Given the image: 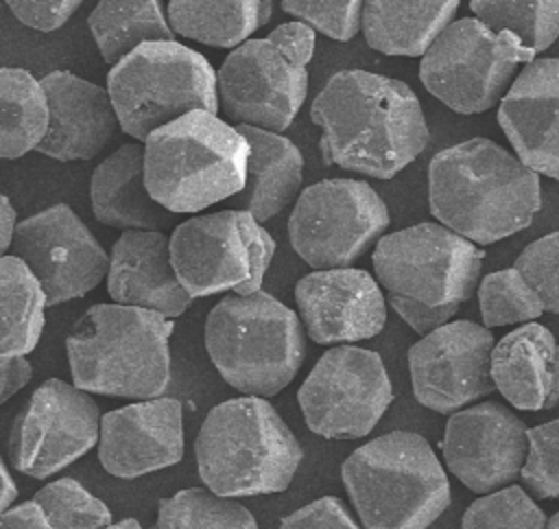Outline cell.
<instances>
[{"instance_id": "6da1fadb", "label": "cell", "mask_w": 559, "mask_h": 529, "mask_svg": "<svg viewBox=\"0 0 559 529\" xmlns=\"http://www.w3.org/2000/svg\"><path fill=\"white\" fill-rule=\"evenodd\" d=\"M328 166L391 179L415 162L430 140L417 94L400 79L349 68L334 72L310 103Z\"/></svg>"}, {"instance_id": "7a4b0ae2", "label": "cell", "mask_w": 559, "mask_h": 529, "mask_svg": "<svg viewBox=\"0 0 559 529\" xmlns=\"http://www.w3.org/2000/svg\"><path fill=\"white\" fill-rule=\"evenodd\" d=\"M428 208L437 223L476 245L526 230L542 208L539 173L489 138H469L432 155Z\"/></svg>"}, {"instance_id": "3957f363", "label": "cell", "mask_w": 559, "mask_h": 529, "mask_svg": "<svg viewBox=\"0 0 559 529\" xmlns=\"http://www.w3.org/2000/svg\"><path fill=\"white\" fill-rule=\"evenodd\" d=\"M485 251L441 223L384 234L371 262L391 308L419 337L448 324L478 289Z\"/></svg>"}, {"instance_id": "277c9868", "label": "cell", "mask_w": 559, "mask_h": 529, "mask_svg": "<svg viewBox=\"0 0 559 529\" xmlns=\"http://www.w3.org/2000/svg\"><path fill=\"white\" fill-rule=\"evenodd\" d=\"M173 330L168 317L148 308L90 306L66 339L72 385L114 398H162L170 385Z\"/></svg>"}, {"instance_id": "5b68a950", "label": "cell", "mask_w": 559, "mask_h": 529, "mask_svg": "<svg viewBox=\"0 0 559 529\" xmlns=\"http://www.w3.org/2000/svg\"><path fill=\"white\" fill-rule=\"evenodd\" d=\"M194 457L210 492L240 498L284 492L304 450L266 398L240 396L210 409L194 442Z\"/></svg>"}, {"instance_id": "8992f818", "label": "cell", "mask_w": 559, "mask_h": 529, "mask_svg": "<svg viewBox=\"0 0 559 529\" xmlns=\"http://www.w3.org/2000/svg\"><path fill=\"white\" fill-rule=\"evenodd\" d=\"M146 186L173 214H194L238 195L249 142L218 114L194 109L155 129L146 142Z\"/></svg>"}, {"instance_id": "52a82bcc", "label": "cell", "mask_w": 559, "mask_h": 529, "mask_svg": "<svg viewBox=\"0 0 559 529\" xmlns=\"http://www.w3.org/2000/svg\"><path fill=\"white\" fill-rule=\"evenodd\" d=\"M365 529H428L450 505V481L432 446L413 431L384 433L341 466Z\"/></svg>"}, {"instance_id": "ba28073f", "label": "cell", "mask_w": 559, "mask_h": 529, "mask_svg": "<svg viewBox=\"0 0 559 529\" xmlns=\"http://www.w3.org/2000/svg\"><path fill=\"white\" fill-rule=\"evenodd\" d=\"M203 337L221 378L242 396L280 393L306 356V328L299 313L262 289L249 295H225L210 310Z\"/></svg>"}, {"instance_id": "9c48e42d", "label": "cell", "mask_w": 559, "mask_h": 529, "mask_svg": "<svg viewBox=\"0 0 559 529\" xmlns=\"http://www.w3.org/2000/svg\"><path fill=\"white\" fill-rule=\"evenodd\" d=\"M314 42L317 31L293 20L231 48L216 70L223 114L236 125L286 131L308 94Z\"/></svg>"}, {"instance_id": "30bf717a", "label": "cell", "mask_w": 559, "mask_h": 529, "mask_svg": "<svg viewBox=\"0 0 559 529\" xmlns=\"http://www.w3.org/2000/svg\"><path fill=\"white\" fill-rule=\"evenodd\" d=\"M105 87L120 129L138 142L194 109H221L216 70L177 39L146 42L131 50L109 68Z\"/></svg>"}, {"instance_id": "8fae6325", "label": "cell", "mask_w": 559, "mask_h": 529, "mask_svg": "<svg viewBox=\"0 0 559 529\" xmlns=\"http://www.w3.org/2000/svg\"><path fill=\"white\" fill-rule=\"evenodd\" d=\"M535 50L509 31H491L478 17L454 20L419 61V81L456 114H483L498 105L520 63Z\"/></svg>"}, {"instance_id": "7c38bea8", "label": "cell", "mask_w": 559, "mask_h": 529, "mask_svg": "<svg viewBox=\"0 0 559 529\" xmlns=\"http://www.w3.org/2000/svg\"><path fill=\"white\" fill-rule=\"evenodd\" d=\"M275 240L247 210H218L181 221L170 234L173 267L190 297L260 291Z\"/></svg>"}, {"instance_id": "4fadbf2b", "label": "cell", "mask_w": 559, "mask_h": 529, "mask_svg": "<svg viewBox=\"0 0 559 529\" xmlns=\"http://www.w3.org/2000/svg\"><path fill=\"white\" fill-rule=\"evenodd\" d=\"M391 223L384 199L360 179H321L301 190L288 216L295 254L312 269L352 267Z\"/></svg>"}, {"instance_id": "5bb4252c", "label": "cell", "mask_w": 559, "mask_h": 529, "mask_svg": "<svg viewBox=\"0 0 559 529\" xmlns=\"http://www.w3.org/2000/svg\"><path fill=\"white\" fill-rule=\"evenodd\" d=\"M306 426L325 439L369 435L393 402V387L373 350L336 345L321 354L297 391Z\"/></svg>"}, {"instance_id": "9a60e30c", "label": "cell", "mask_w": 559, "mask_h": 529, "mask_svg": "<svg viewBox=\"0 0 559 529\" xmlns=\"http://www.w3.org/2000/svg\"><path fill=\"white\" fill-rule=\"evenodd\" d=\"M100 420V409L87 391L61 378L44 380L13 420V468L33 479L52 477L98 446Z\"/></svg>"}, {"instance_id": "2e32d148", "label": "cell", "mask_w": 559, "mask_h": 529, "mask_svg": "<svg viewBox=\"0 0 559 529\" xmlns=\"http://www.w3.org/2000/svg\"><path fill=\"white\" fill-rule=\"evenodd\" d=\"M496 339L487 326L469 319L448 321L408 350L415 400L437 413H454L489 396Z\"/></svg>"}, {"instance_id": "e0dca14e", "label": "cell", "mask_w": 559, "mask_h": 529, "mask_svg": "<svg viewBox=\"0 0 559 529\" xmlns=\"http://www.w3.org/2000/svg\"><path fill=\"white\" fill-rule=\"evenodd\" d=\"M11 249L44 286L48 306L87 295L109 273L111 256L66 203L20 221Z\"/></svg>"}, {"instance_id": "ac0fdd59", "label": "cell", "mask_w": 559, "mask_h": 529, "mask_svg": "<svg viewBox=\"0 0 559 529\" xmlns=\"http://www.w3.org/2000/svg\"><path fill=\"white\" fill-rule=\"evenodd\" d=\"M526 431L511 409L493 400L454 411L441 439L443 461L474 494L496 492L520 477L528 452Z\"/></svg>"}, {"instance_id": "d6986e66", "label": "cell", "mask_w": 559, "mask_h": 529, "mask_svg": "<svg viewBox=\"0 0 559 529\" xmlns=\"http://www.w3.org/2000/svg\"><path fill=\"white\" fill-rule=\"evenodd\" d=\"M295 304L306 334L319 345L371 339L386 324L380 282L354 267L306 273L295 284Z\"/></svg>"}, {"instance_id": "ffe728a7", "label": "cell", "mask_w": 559, "mask_h": 529, "mask_svg": "<svg viewBox=\"0 0 559 529\" xmlns=\"http://www.w3.org/2000/svg\"><path fill=\"white\" fill-rule=\"evenodd\" d=\"M181 459L183 407L179 400H135L103 415L98 461L111 477L138 479Z\"/></svg>"}, {"instance_id": "44dd1931", "label": "cell", "mask_w": 559, "mask_h": 529, "mask_svg": "<svg viewBox=\"0 0 559 529\" xmlns=\"http://www.w3.org/2000/svg\"><path fill=\"white\" fill-rule=\"evenodd\" d=\"M498 125L528 168L559 181V57L522 68L498 105Z\"/></svg>"}, {"instance_id": "7402d4cb", "label": "cell", "mask_w": 559, "mask_h": 529, "mask_svg": "<svg viewBox=\"0 0 559 529\" xmlns=\"http://www.w3.org/2000/svg\"><path fill=\"white\" fill-rule=\"evenodd\" d=\"M39 81L50 103V127L37 153L59 162L96 157L120 127L107 87L70 70H52Z\"/></svg>"}, {"instance_id": "603a6c76", "label": "cell", "mask_w": 559, "mask_h": 529, "mask_svg": "<svg viewBox=\"0 0 559 529\" xmlns=\"http://www.w3.org/2000/svg\"><path fill=\"white\" fill-rule=\"evenodd\" d=\"M107 293L116 304L140 306L168 319L192 302L170 258V236L162 230H124L111 247Z\"/></svg>"}, {"instance_id": "cb8c5ba5", "label": "cell", "mask_w": 559, "mask_h": 529, "mask_svg": "<svg viewBox=\"0 0 559 529\" xmlns=\"http://www.w3.org/2000/svg\"><path fill=\"white\" fill-rule=\"evenodd\" d=\"M496 389L520 411H546L559 402V343L535 321L507 332L491 352Z\"/></svg>"}, {"instance_id": "d4e9b609", "label": "cell", "mask_w": 559, "mask_h": 529, "mask_svg": "<svg viewBox=\"0 0 559 529\" xmlns=\"http://www.w3.org/2000/svg\"><path fill=\"white\" fill-rule=\"evenodd\" d=\"M92 212L98 223L118 230H162L170 214L146 186V146L127 142L109 153L90 179Z\"/></svg>"}, {"instance_id": "484cf974", "label": "cell", "mask_w": 559, "mask_h": 529, "mask_svg": "<svg viewBox=\"0 0 559 529\" xmlns=\"http://www.w3.org/2000/svg\"><path fill=\"white\" fill-rule=\"evenodd\" d=\"M236 127L249 142V160L247 181L229 201L236 210H247L264 223L301 195L304 155L293 140L277 131L253 125Z\"/></svg>"}, {"instance_id": "4316f807", "label": "cell", "mask_w": 559, "mask_h": 529, "mask_svg": "<svg viewBox=\"0 0 559 529\" xmlns=\"http://www.w3.org/2000/svg\"><path fill=\"white\" fill-rule=\"evenodd\" d=\"M459 0H365L362 37L393 57H424L454 22Z\"/></svg>"}, {"instance_id": "83f0119b", "label": "cell", "mask_w": 559, "mask_h": 529, "mask_svg": "<svg viewBox=\"0 0 559 529\" xmlns=\"http://www.w3.org/2000/svg\"><path fill=\"white\" fill-rule=\"evenodd\" d=\"M173 31L212 48H236L269 24L271 0H168Z\"/></svg>"}, {"instance_id": "f1b7e54d", "label": "cell", "mask_w": 559, "mask_h": 529, "mask_svg": "<svg viewBox=\"0 0 559 529\" xmlns=\"http://www.w3.org/2000/svg\"><path fill=\"white\" fill-rule=\"evenodd\" d=\"M87 28L107 66H116L146 42H168L177 35L162 0H98L87 15Z\"/></svg>"}, {"instance_id": "f546056e", "label": "cell", "mask_w": 559, "mask_h": 529, "mask_svg": "<svg viewBox=\"0 0 559 529\" xmlns=\"http://www.w3.org/2000/svg\"><path fill=\"white\" fill-rule=\"evenodd\" d=\"M50 127L48 94L28 70L0 68V155L17 160L37 151Z\"/></svg>"}, {"instance_id": "4dcf8cb0", "label": "cell", "mask_w": 559, "mask_h": 529, "mask_svg": "<svg viewBox=\"0 0 559 529\" xmlns=\"http://www.w3.org/2000/svg\"><path fill=\"white\" fill-rule=\"evenodd\" d=\"M48 297L35 273L13 254L0 258V356H26L39 343Z\"/></svg>"}, {"instance_id": "1f68e13d", "label": "cell", "mask_w": 559, "mask_h": 529, "mask_svg": "<svg viewBox=\"0 0 559 529\" xmlns=\"http://www.w3.org/2000/svg\"><path fill=\"white\" fill-rule=\"evenodd\" d=\"M155 529H258V522L236 498L186 487L157 503Z\"/></svg>"}, {"instance_id": "d6a6232c", "label": "cell", "mask_w": 559, "mask_h": 529, "mask_svg": "<svg viewBox=\"0 0 559 529\" xmlns=\"http://www.w3.org/2000/svg\"><path fill=\"white\" fill-rule=\"evenodd\" d=\"M469 9L491 31H509L535 52L559 39V0H469Z\"/></svg>"}, {"instance_id": "836d02e7", "label": "cell", "mask_w": 559, "mask_h": 529, "mask_svg": "<svg viewBox=\"0 0 559 529\" xmlns=\"http://www.w3.org/2000/svg\"><path fill=\"white\" fill-rule=\"evenodd\" d=\"M478 306L487 328L528 324L546 313L544 302L515 267L487 273L480 280Z\"/></svg>"}, {"instance_id": "e575fe53", "label": "cell", "mask_w": 559, "mask_h": 529, "mask_svg": "<svg viewBox=\"0 0 559 529\" xmlns=\"http://www.w3.org/2000/svg\"><path fill=\"white\" fill-rule=\"evenodd\" d=\"M33 501L55 529H103L111 525V509L70 477L46 483Z\"/></svg>"}, {"instance_id": "d590c367", "label": "cell", "mask_w": 559, "mask_h": 529, "mask_svg": "<svg viewBox=\"0 0 559 529\" xmlns=\"http://www.w3.org/2000/svg\"><path fill=\"white\" fill-rule=\"evenodd\" d=\"M546 514L520 485L476 498L461 518V529H546Z\"/></svg>"}, {"instance_id": "8d00e7d4", "label": "cell", "mask_w": 559, "mask_h": 529, "mask_svg": "<svg viewBox=\"0 0 559 529\" xmlns=\"http://www.w3.org/2000/svg\"><path fill=\"white\" fill-rule=\"evenodd\" d=\"M528 452L520 479L535 498H559V418L526 431Z\"/></svg>"}, {"instance_id": "74e56055", "label": "cell", "mask_w": 559, "mask_h": 529, "mask_svg": "<svg viewBox=\"0 0 559 529\" xmlns=\"http://www.w3.org/2000/svg\"><path fill=\"white\" fill-rule=\"evenodd\" d=\"M282 9L330 39L349 42L362 28L365 0H282Z\"/></svg>"}, {"instance_id": "f35d334b", "label": "cell", "mask_w": 559, "mask_h": 529, "mask_svg": "<svg viewBox=\"0 0 559 529\" xmlns=\"http://www.w3.org/2000/svg\"><path fill=\"white\" fill-rule=\"evenodd\" d=\"M513 267L535 289L546 313L559 315V232L528 243Z\"/></svg>"}, {"instance_id": "ab89813d", "label": "cell", "mask_w": 559, "mask_h": 529, "mask_svg": "<svg viewBox=\"0 0 559 529\" xmlns=\"http://www.w3.org/2000/svg\"><path fill=\"white\" fill-rule=\"evenodd\" d=\"M280 529H365L336 496H321L284 516Z\"/></svg>"}, {"instance_id": "60d3db41", "label": "cell", "mask_w": 559, "mask_h": 529, "mask_svg": "<svg viewBox=\"0 0 559 529\" xmlns=\"http://www.w3.org/2000/svg\"><path fill=\"white\" fill-rule=\"evenodd\" d=\"M11 13L28 28L52 33L61 28L85 0H4Z\"/></svg>"}, {"instance_id": "b9f144b4", "label": "cell", "mask_w": 559, "mask_h": 529, "mask_svg": "<svg viewBox=\"0 0 559 529\" xmlns=\"http://www.w3.org/2000/svg\"><path fill=\"white\" fill-rule=\"evenodd\" d=\"M33 376V365L24 356H0V402L15 396Z\"/></svg>"}, {"instance_id": "7bdbcfd3", "label": "cell", "mask_w": 559, "mask_h": 529, "mask_svg": "<svg viewBox=\"0 0 559 529\" xmlns=\"http://www.w3.org/2000/svg\"><path fill=\"white\" fill-rule=\"evenodd\" d=\"M0 529H55L41 507L31 498L26 503H20L0 516Z\"/></svg>"}, {"instance_id": "ee69618b", "label": "cell", "mask_w": 559, "mask_h": 529, "mask_svg": "<svg viewBox=\"0 0 559 529\" xmlns=\"http://www.w3.org/2000/svg\"><path fill=\"white\" fill-rule=\"evenodd\" d=\"M17 210L13 208L7 195L0 197V251L2 256L13 247L15 230H17Z\"/></svg>"}, {"instance_id": "f6af8a7d", "label": "cell", "mask_w": 559, "mask_h": 529, "mask_svg": "<svg viewBox=\"0 0 559 529\" xmlns=\"http://www.w3.org/2000/svg\"><path fill=\"white\" fill-rule=\"evenodd\" d=\"M0 474H2V494H0V512L11 509V503L17 501V485L7 468V463H0Z\"/></svg>"}, {"instance_id": "bcb514c9", "label": "cell", "mask_w": 559, "mask_h": 529, "mask_svg": "<svg viewBox=\"0 0 559 529\" xmlns=\"http://www.w3.org/2000/svg\"><path fill=\"white\" fill-rule=\"evenodd\" d=\"M103 529H142L140 522L135 518H124L120 522H111L109 527H103Z\"/></svg>"}, {"instance_id": "7dc6e473", "label": "cell", "mask_w": 559, "mask_h": 529, "mask_svg": "<svg viewBox=\"0 0 559 529\" xmlns=\"http://www.w3.org/2000/svg\"><path fill=\"white\" fill-rule=\"evenodd\" d=\"M546 529H559V512H557V514H552V516H550V520H548V525H546Z\"/></svg>"}]
</instances>
